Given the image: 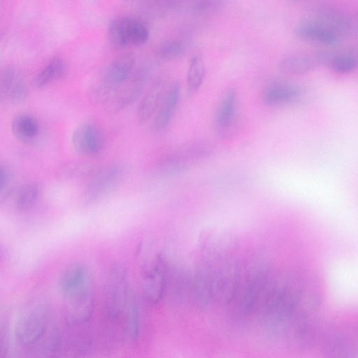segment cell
Listing matches in <instances>:
<instances>
[{
	"label": "cell",
	"mask_w": 358,
	"mask_h": 358,
	"mask_svg": "<svg viewBox=\"0 0 358 358\" xmlns=\"http://www.w3.org/2000/svg\"><path fill=\"white\" fill-rule=\"evenodd\" d=\"M124 318L125 336L128 341H135L138 338L140 329L139 308L136 297L131 291Z\"/></svg>",
	"instance_id": "cell-20"
},
{
	"label": "cell",
	"mask_w": 358,
	"mask_h": 358,
	"mask_svg": "<svg viewBox=\"0 0 358 358\" xmlns=\"http://www.w3.org/2000/svg\"><path fill=\"white\" fill-rule=\"evenodd\" d=\"M0 357L7 356L10 346V325L6 320L2 322L0 328Z\"/></svg>",
	"instance_id": "cell-26"
},
{
	"label": "cell",
	"mask_w": 358,
	"mask_h": 358,
	"mask_svg": "<svg viewBox=\"0 0 358 358\" xmlns=\"http://www.w3.org/2000/svg\"><path fill=\"white\" fill-rule=\"evenodd\" d=\"M135 64V56L126 53L116 57L107 68L100 84L110 94L112 100L133 74Z\"/></svg>",
	"instance_id": "cell-8"
},
{
	"label": "cell",
	"mask_w": 358,
	"mask_h": 358,
	"mask_svg": "<svg viewBox=\"0 0 358 358\" xmlns=\"http://www.w3.org/2000/svg\"><path fill=\"white\" fill-rule=\"evenodd\" d=\"M206 76V66L200 57L192 59L187 75V93L189 96L195 95L202 87Z\"/></svg>",
	"instance_id": "cell-21"
},
{
	"label": "cell",
	"mask_w": 358,
	"mask_h": 358,
	"mask_svg": "<svg viewBox=\"0 0 358 358\" xmlns=\"http://www.w3.org/2000/svg\"><path fill=\"white\" fill-rule=\"evenodd\" d=\"M293 1H300V0H293Z\"/></svg>",
	"instance_id": "cell-27"
},
{
	"label": "cell",
	"mask_w": 358,
	"mask_h": 358,
	"mask_svg": "<svg viewBox=\"0 0 358 358\" xmlns=\"http://www.w3.org/2000/svg\"><path fill=\"white\" fill-rule=\"evenodd\" d=\"M149 36L147 26L141 20L130 17L114 19L107 30L108 41L117 50L142 46L148 42Z\"/></svg>",
	"instance_id": "cell-3"
},
{
	"label": "cell",
	"mask_w": 358,
	"mask_h": 358,
	"mask_svg": "<svg viewBox=\"0 0 358 358\" xmlns=\"http://www.w3.org/2000/svg\"><path fill=\"white\" fill-rule=\"evenodd\" d=\"M328 64L334 72L338 74H347L357 68L358 59L351 53H344L330 57Z\"/></svg>",
	"instance_id": "cell-23"
},
{
	"label": "cell",
	"mask_w": 358,
	"mask_h": 358,
	"mask_svg": "<svg viewBox=\"0 0 358 358\" xmlns=\"http://www.w3.org/2000/svg\"><path fill=\"white\" fill-rule=\"evenodd\" d=\"M169 88L168 79L162 76L156 79L142 98L138 110V121L144 124L157 112Z\"/></svg>",
	"instance_id": "cell-12"
},
{
	"label": "cell",
	"mask_w": 358,
	"mask_h": 358,
	"mask_svg": "<svg viewBox=\"0 0 358 358\" xmlns=\"http://www.w3.org/2000/svg\"><path fill=\"white\" fill-rule=\"evenodd\" d=\"M12 130L15 137L27 144L34 143L39 137L41 126L39 121L29 114L17 116L12 123Z\"/></svg>",
	"instance_id": "cell-17"
},
{
	"label": "cell",
	"mask_w": 358,
	"mask_h": 358,
	"mask_svg": "<svg viewBox=\"0 0 358 358\" xmlns=\"http://www.w3.org/2000/svg\"><path fill=\"white\" fill-rule=\"evenodd\" d=\"M29 96V89L22 75L14 68H5L0 75V98L2 103L19 104Z\"/></svg>",
	"instance_id": "cell-10"
},
{
	"label": "cell",
	"mask_w": 358,
	"mask_h": 358,
	"mask_svg": "<svg viewBox=\"0 0 358 358\" xmlns=\"http://www.w3.org/2000/svg\"><path fill=\"white\" fill-rule=\"evenodd\" d=\"M68 66L60 58L52 59L36 75L33 85L36 89H42L66 77Z\"/></svg>",
	"instance_id": "cell-18"
},
{
	"label": "cell",
	"mask_w": 358,
	"mask_h": 358,
	"mask_svg": "<svg viewBox=\"0 0 358 358\" xmlns=\"http://www.w3.org/2000/svg\"><path fill=\"white\" fill-rule=\"evenodd\" d=\"M295 33L301 40L316 43L327 47H334L339 41L338 34L319 23H301L297 27Z\"/></svg>",
	"instance_id": "cell-15"
},
{
	"label": "cell",
	"mask_w": 358,
	"mask_h": 358,
	"mask_svg": "<svg viewBox=\"0 0 358 358\" xmlns=\"http://www.w3.org/2000/svg\"><path fill=\"white\" fill-rule=\"evenodd\" d=\"M125 168L121 165H112L96 169L89 177V181L85 191L87 202H96L112 192L122 182Z\"/></svg>",
	"instance_id": "cell-5"
},
{
	"label": "cell",
	"mask_w": 358,
	"mask_h": 358,
	"mask_svg": "<svg viewBox=\"0 0 358 358\" xmlns=\"http://www.w3.org/2000/svg\"><path fill=\"white\" fill-rule=\"evenodd\" d=\"M185 52L181 43L170 40L161 44L157 50L158 58L164 62L172 61L181 58Z\"/></svg>",
	"instance_id": "cell-24"
},
{
	"label": "cell",
	"mask_w": 358,
	"mask_h": 358,
	"mask_svg": "<svg viewBox=\"0 0 358 358\" xmlns=\"http://www.w3.org/2000/svg\"><path fill=\"white\" fill-rule=\"evenodd\" d=\"M41 194L40 186L35 182L23 186L15 198V207L20 211H27L38 202Z\"/></svg>",
	"instance_id": "cell-22"
},
{
	"label": "cell",
	"mask_w": 358,
	"mask_h": 358,
	"mask_svg": "<svg viewBox=\"0 0 358 358\" xmlns=\"http://www.w3.org/2000/svg\"><path fill=\"white\" fill-rule=\"evenodd\" d=\"M211 147L204 143H193L163 157L156 168L158 175L170 177L181 174L193 165L208 158Z\"/></svg>",
	"instance_id": "cell-4"
},
{
	"label": "cell",
	"mask_w": 358,
	"mask_h": 358,
	"mask_svg": "<svg viewBox=\"0 0 358 358\" xmlns=\"http://www.w3.org/2000/svg\"><path fill=\"white\" fill-rule=\"evenodd\" d=\"M301 95L299 88L276 84L266 88L262 93V103L268 107H277L295 102Z\"/></svg>",
	"instance_id": "cell-16"
},
{
	"label": "cell",
	"mask_w": 358,
	"mask_h": 358,
	"mask_svg": "<svg viewBox=\"0 0 358 358\" xmlns=\"http://www.w3.org/2000/svg\"><path fill=\"white\" fill-rule=\"evenodd\" d=\"M181 96V84L174 82L165 94V96L156 113L151 130L154 133L163 131L170 125L179 105Z\"/></svg>",
	"instance_id": "cell-13"
},
{
	"label": "cell",
	"mask_w": 358,
	"mask_h": 358,
	"mask_svg": "<svg viewBox=\"0 0 358 358\" xmlns=\"http://www.w3.org/2000/svg\"><path fill=\"white\" fill-rule=\"evenodd\" d=\"M48 318V306L43 302H36L27 308L20 314L15 327L18 344L30 347L39 341L46 333Z\"/></svg>",
	"instance_id": "cell-2"
},
{
	"label": "cell",
	"mask_w": 358,
	"mask_h": 358,
	"mask_svg": "<svg viewBox=\"0 0 358 358\" xmlns=\"http://www.w3.org/2000/svg\"><path fill=\"white\" fill-rule=\"evenodd\" d=\"M316 64L315 60L308 57L294 55L283 59L279 69L285 75L298 76L308 73Z\"/></svg>",
	"instance_id": "cell-19"
},
{
	"label": "cell",
	"mask_w": 358,
	"mask_h": 358,
	"mask_svg": "<svg viewBox=\"0 0 358 358\" xmlns=\"http://www.w3.org/2000/svg\"><path fill=\"white\" fill-rule=\"evenodd\" d=\"M72 142L75 151L85 157H96L105 148V136L96 124L87 122L74 131Z\"/></svg>",
	"instance_id": "cell-7"
},
{
	"label": "cell",
	"mask_w": 358,
	"mask_h": 358,
	"mask_svg": "<svg viewBox=\"0 0 358 358\" xmlns=\"http://www.w3.org/2000/svg\"><path fill=\"white\" fill-rule=\"evenodd\" d=\"M127 273L121 265L110 269L104 289L103 311L108 322L117 324L124 318L129 299Z\"/></svg>",
	"instance_id": "cell-1"
},
{
	"label": "cell",
	"mask_w": 358,
	"mask_h": 358,
	"mask_svg": "<svg viewBox=\"0 0 358 358\" xmlns=\"http://www.w3.org/2000/svg\"><path fill=\"white\" fill-rule=\"evenodd\" d=\"M237 103V91L234 89H228L216 115L214 128L218 137H232L237 131L240 121Z\"/></svg>",
	"instance_id": "cell-6"
},
{
	"label": "cell",
	"mask_w": 358,
	"mask_h": 358,
	"mask_svg": "<svg viewBox=\"0 0 358 358\" xmlns=\"http://www.w3.org/2000/svg\"><path fill=\"white\" fill-rule=\"evenodd\" d=\"M14 178L10 169L5 165L0 166V201L3 203L13 193Z\"/></svg>",
	"instance_id": "cell-25"
},
{
	"label": "cell",
	"mask_w": 358,
	"mask_h": 358,
	"mask_svg": "<svg viewBox=\"0 0 358 358\" xmlns=\"http://www.w3.org/2000/svg\"><path fill=\"white\" fill-rule=\"evenodd\" d=\"M150 78V72L142 68L133 74L130 78L118 90L109 104L116 111L124 110L135 103L142 95Z\"/></svg>",
	"instance_id": "cell-9"
},
{
	"label": "cell",
	"mask_w": 358,
	"mask_h": 358,
	"mask_svg": "<svg viewBox=\"0 0 358 358\" xmlns=\"http://www.w3.org/2000/svg\"><path fill=\"white\" fill-rule=\"evenodd\" d=\"M60 288L67 297L93 285V278L89 268L82 264H75L66 269L60 278Z\"/></svg>",
	"instance_id": "cell-14"
},
{
	"label": "cell",
	"mask_w": 358,
	"mask_h": 358,
	"mask_svg": "<svg viewBox=\"0 0 358 358\" xmlns=\"http://www.w3.org/2000/svg\"><path fill=\"white\" fill-rule=\"evenodd\" d=\"M68 322L74 324H88L94 311L93 285L68 297Z\"/></svg>",
	"instance_id": "cell-11"
}]
</instances>
